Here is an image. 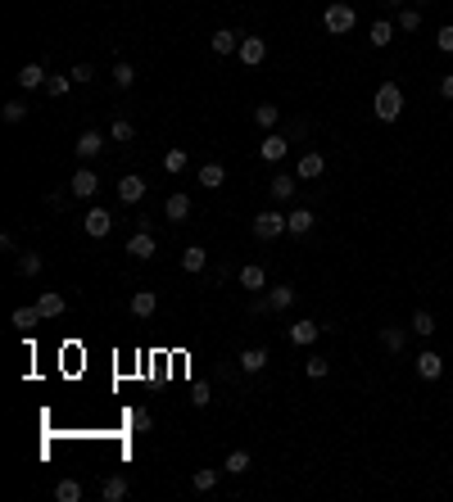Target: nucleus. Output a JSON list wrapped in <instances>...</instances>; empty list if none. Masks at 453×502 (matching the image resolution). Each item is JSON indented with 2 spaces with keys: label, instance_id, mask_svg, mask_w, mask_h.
<instances>
[{
  "label": "nucleus",
  "instance_id": "1",
  "mask_svg": "<svg viewBox=\"0 0 453 502\" xmlns=\"http://www.w3.org/2000/svg\"><path fill=\"white\" fill-rule=\"evenodd\" d=\"M372 113H377L381 122H399V113H403V91H399L394 82L377 86V100H372Z\"/></svg>",
  "mask_w": 453,
  "mask_h": 502
},
{
  "label": "nucleus",
  "instance_id": "2",
  "mask_svg": "<svg viewBox=\"0 0 453 502\" xmlns=\"http://www.w3.org/2000/svg\"><path fill=\"white\" fill-rule=\"evenodd\" d=\"M354 23H358V14H354V5H344V0H335V5H326V14H322V27L331 36H344V32H354Z\"/></svg>",
  "mask_w": 453,
  "mask_h": 502
},
{
  "label": "nucleus",
  "instance_id": "3",
  "mask_svg": "<svg viewBox=\"0 0 453 502\" xmlns=\"http://www.w3.org/2000/svg\"><path fill=\"white\" fill-rule=\"evenodd\" d=\"M281 231H286V213H277V208L254 213V236H258V240H277Z\"/></svg>",
  "mask_w": 453,
  "mask_h": 502
},
{
  "label": "nucleus",
  "instance_id": "4",
  "mask_svg": "<svg viewBox=\"0 0 453 502\" xmlns=\"http://www.w3.org/2000/svg\"><path fill=\"white\" fill-rule=\"evenodd\" d=\"M240 64H249V69H258V64L267 59V41L263 36H240Z\"/></svg>",
  "mask_w": 453,
  "mask_h": 502
},
{
  "label": "nucleus",
  "instance_id": "5",
  "mask_svg": "<svg viewBox=\"0 0 453 502\" xmlns=\"http://www.w3.org/2000/svg\"><path fill=\"white\" fill-rule=\"evenodd\" d=\"M286 150H291V141H286L281 131H267L263 145H258V159H263V163H281V159H286Z\"/></svg>",
  "mask_w": 453,
  "mask_h": 502
},
{
  "label": "nucleus",
  "instance_id": "6",
  "mask_svg": "<svg viewBox=\"0 0 453 502\" xmlns=\"http://www.w3.org/2000/svg\"><path fill=\"white\" fill-rule=\"evenodd\" d=\"M82 231H86V236H91V240H104V236H109V231H113V217L104 213V208H91V213L82 217Z\"/></svg>",
  "mask_w": 453,
  "mask_h": 502
},
{
  "label": "nucleus",
  "instance_id": "7",
  "mask_svg": "<svg viewBox=\"0 0 453 502\" xmlns=\"http://www.w3.org/2000/svg\"><path fill=\"white\" fill-rule=\"evenodd\" d=\"M154 249H159V240H154V231L137 227V236L127 240V254H132V258H154Z\"/></svg>",
  "mask_w": 453,
  "mask_h": 502
},
{
  "label": "nucleus",
  "instance_id": "8",
  "mask_svg": "<svg viewBox=\"0 0 453 502\" xmlns=\"http://www.w3.org/2000/svg\"><path fill=\"white\" fill-rule=\"evenodd\" d=\"M73 150H77V159H82V163H91V159H100V150H104V136H100V131H82Z\"/></svg>",
  "mask_w": 453,
  "mask_h": 502
},
{
  "label": "nucleus",
  "instance_id": "9",
  "mask_svg": "<svg viewBox=\"0 0 453 502\" xmlns=\"http://www.w3.org/2000/svg\"><path fill=\"white\" fill-rule=\"evenodd\" d=\"M69 186H73V195H77V199H91V195H95V190H100V177H95V172H91V168H77V172H73V181H69Z\"/></svg>",
  "mask_w": 453,
  "mask_h": 502
},
{
  "label": "nucleus",
  "instance_id": "10",
  "mask_svg": "<svg viewBox=\"0 0 453 502\" xmlns=\"http://www.w3.org/2000/svg\"><path fill=\"white\" fill-rule=\"evenodd\" d=\"M417 375H421V380H440V375H445V358L431 353V349H421L417 353Z\"/></svg>",
  "mask_w": 453,
  "mask_h": 502
},
{
  "label": "nucleus",
  "instance_id": "11",
  "mask_svg": "<svg viewBox=\"0 0 453 502\" xmlns=\"http://www.w3.org/2000/svg\"><path fill=\"white\" fill-rule=\"evenodd\" d=\"M209 50H214V55H236V50H240V32H231V27H218V32L209 36Z\"/></svg>",
  "mask_w": 453,
  "mask_h": 502
},
{
  "label": "nucleus",
  "instance_id": "12",
  "mask_svg": "<svg viewBox=\"0 0 453 502\" xmlns=\"http://www.w3.org/2000/svg\"><path fill=\"white\" fill-rule=\"evenodd\" d=\"M163 217L177 227V222H186L190 217V195H181V190H172L168 195V204H163Z\"/></svg>",
  "mask_w": 453,
  "mask_h": 502
},
{
  "label": "nucleus",
  "instance_id": "13",
  "mask_svg": "<svg viewBox=\"0 0 453 502\" xmlns=\"http://www.w3.org/2000/svg\"><path fill=\"white\" fill-rule=\"evenodd\" d=\"M240 289H245V294H258V289H267V272L258 263H245L240 267Z\"/></svg>",
  "mask_w": 453,
  "mask_h": 502
},
{
  "label": "nucleus",
  "instance_id": "14",
  "mask_svg": "<svg viewBox=\"0 0 453 502\" xmlns=\"http://www.w3.org/2000/svg\"><path fill=\"white\" fill-rule=\"evenodd\" d=\"M322 172H326V159L317 150H308L304 159H300V168H295V177H300V181H317Z\"/></svg>",
  "mask_w": 453,
  "mask_h": 502
},
{
  "label": "nucleus",
  "instance_id": "15",
  "mask_svg": "<svg viewBox=\"0 0 453 502\" xmlns=\"http://www.w3.org/2000/svg\"><path fill=\"white\" fill-rule=\"evenodd\" d=\"M313 222H317L313 208H291V213H286V231H291V236H308Z\"/></svg>",
  "mask_w": 453,
  "mask_h": 502
},
{
  "label": "nucleus",
  "instance_id": "16",
  "mask_svg": "<svg viewBox=\"0 0 453 502\" xmlns=\"http://www.w3.org/2000/svg\"><path fill=\"white\" fill-rule=\"evenodd\" d=\"M118 199H123V204H141V199H146V177H137V172L123 177L118 181Z\"/></svg>",
  "mask_w": 453,
  "mask_h": 502
},
{
  "label": "nucleus",
  "instance_id": "17",
  "mask_svg": "<svg viewBox=\"0 0 453 502\" xmlns=\"http://www.w3.org/2000/svg\"><path fill=\"white\" fill-rule=\"evenodd\" d=\"M295 181H300V177H286V172H281V177H272V181H267V195H272L277 204H286V199H295V190H300Z\"/></svg>",
  "mask_w": 453,
  "mask_h": 502
},
{
  "label": "nucleus",
  "instance_id": "18",
  "mask_svg": "<svg viewBox=\"0 0 453 502\" xmlns=\"http://www.w3.org/2000/svg\"><path fill=\"white\" fill-rule=\"evenodd\" d=\"M46 64H23V69H18V86H23V91H36V86H46Z\"/></svg>",
  "mask_w": 453,
  "mask_h": 502
},
{
  "label": "nucleus",
  "instance_id": "19",
  "mask_svg": "<svg viewBox=\"0 0 453 502\" xmlns=\"http://www.w3.org/2000/svg\"><path fill=\"white\" fill-rule=\"evenodd\" d=\"M195 181H200L204 190H218V186L227 181V168H223V163H204V168L195 172Z\"/></svg>",
  "mask_w": 453,
  "mask_h": 502
},
{
  "label": "nucleus",
  "instance_id": "20",
  "mask_svg": "<svg viewBox=\"0 0 453 502\" xmlns=\"http://www.w3.org/2000/svg\"><path fill=\"white\" fill-rule=\"evenodd\" d=\"M154 313H159V299H154L150 289H137V294H132V317L146 322V317H154Z\"/></svg>",
  "mask_w": 453,
  "mask_h": 502
},
{
  "label": "nucleus",
  "instance_id": "21",
  "mask_svg": "<svg viewBox=\"0 0 453 502\" xmlns=\"http://www.w3.org/2000/svg\"><path fill=\"white\" fill-rule=\"evenodd\" d=\"M204 263H209V249L204 245H186V249H181V267H186V272H204Z\"/></svg>",
  "mask_w": 453,
  "mask_h": 502
},
{
  "label": "nucleus",
  "instance_id": "22",
  "mask_svg": "<svg viewBox=\"0 0 453 502\" xmlns=\"http://www.w3.org/2000/svg\"><path fill=\"white\" fill-rule=\"evenodd\" d=\"M317 331H322V326H317L313 317H304V322H295V326H291V344H313V340H317Z\"/></svg>",
  "mask_w": 453,
  "mask_h": 502
},
{
  "label": "nucleus",
  "instance_id": "23",
  "mask_svg": "<svg viewBox=\"0 0 453 502\" xmlns=\"http://www.w3.org/2000/svg\"><path fill=\"white\" fill-rule=\"evenodd\" d=\"M263 366H267V349H245L240 353V371L245 375H258Z\"/></svg>",
  "mask_w": 453,
  "mask_h": 502
},
{
  "label": "nucleus",
  "instance_id": "24",
  "mask_svg": "<svg viewBox=\"0 0 453 502\" xmlns=\"http://www.w3.org/2000/svg\"><path fill=\"white\" fill-rule=\"evenodd\" d=\"M41 91H46V95H55V100H60V95H69V91H73V73H50Z\"/></svg>",
  "mask_w": 453,
  "mask_h": 502
},
{
  "label": "nucleus",
  "instance_id": "25",
  "mask_svg": "<svg viewBox=\"0 0 453 502\" xmlns=\"http://www.w3.org/2000/svg\"><path fill=\"white\" fill-rule=\"evenodd\" d=\"M36 308H41V317H64V294H55V289H46L41 299H36Z\"/></svg>",
  "mask_w": 453,
  "mask_h": 502
},
{
  "label": "nucleus",
  "instance_id": "26",
  "mask_svg": "<svg viewBox=\"0 0 453 502\" xmlns=\"http://www.w3.org/2000/svg\"><path fill=\"white\" fill-rule=\"evenodd\" d=\"M100 498H104V502H123V498H127V480H123V475H109V480L100 485Z\"/></svg>",
  "mask_w": 453,
  "mask_h": 502
},
{
  "label": "nucleus",
  "instance_id": "27",
  "mask_svg": "<svg viewBox=\"0 0 453 502\" xmlns=\"http://www.w3.org/2000/svg\"><path fill=\"white\" fill-rule=\"evenodd\" d=\"M267 303H272V313H286V308L295 303V289L291 285H272L267 289Z\"/></svg>",
  "mask_w": 453,
  "mask_h": 502
},
{
  "label": "nucleus",
  "instance_id": "28",
  "mask_svg": "<svg viewBox=\"0 0 453 502\" xmlns=\"http://www.w3.org/2000/svg\"><path fill=\"white\" fill-rule=\"evenodd\" d=\"M113 86H118V91H132V86H137V69H132L127 59L113 64Z\"/></svg>",
  "mask_w": 453,
  "mask_h": 502
},
{
  "label": "nucleus",
  "instance_id": "29",
  "mask_svg": "<svg viewBox=\"0 0 453 502\" xmlns=\"http://www.w3.org/2000/svg\"><path fill=\"white\" fill-rule=\"evenodd\" d=\"M186 150H168L163 154V172H168V177H181V172H186Z\"/></svg>",
  "mask_w": 453,
  "mask_h": 502
},
{
  "label": "nucleus",
  "instance_id": "30",
  "mask_svg": "<svg viewBox=\"0 0 453 502\" xmlns=\"http://www.w3.org/2000/svg\"><path fill=\"white\" fill-rule=\"evenodd\" d=\"M190 489H195V494H214L218 489V471H195V475H190Z\"/></svg>",
  "mask_w": 453,
  "mask_h": 502
},
{
  "label": "nucleus",
  "instance_id": "31",
  "mask_svg": "<svg viewBox=\"0 0 453 502\" xmlns=\"http://www.w3.org/2000/svg\"><path fill=\"white\" fill-rule=\"evenodd\" d=\"M368 41L377 45V50H385V45L394 41V23H385V18H381V23H372V36H368Z\"/></svg>",
  "mask_w": 453,
  "mask_h": 502
},
{
  "label": "nucleus",
  "instance_id": "32",
  "mask_svg": "<svg viewBox=\"0 0 453 502\" xmlns=\"http://www.w3.org/2000/svg\"><path fill=\"white\" fill-rule=\"evenodd\" d=\"M412 331H417L421 340H431V335H435V317H431L426 308H417V313H412Z\"/></svg>",
  "mask_w": 453,
  "mask_h": 502
},
{
  "label": "nucleus",
  "instance_id": "33",
  "mask_svg": "<svg viewBox=\"0 0 453 502\" xmlns=\"http://www.w3.org/2000/svg\"><path fill=\"white\" fill-rule=\"evenodd\" d=\"M254 122H258V127H267V131H272L277 122H281V109H277V104H258V109H254Z\"/></svg>",
  "mask_w": 453,
  "mask_h": 502
},
{
  "label": "nucleus",
  "instance_id": "34",
  "mask_svg": "<svg viewBox=\"0 0 453 502\" xmlns=\"http://www.w3.org/2000/svg\"><path fill=\"white\" fill-rule=\"evenodd\" d=\"M381 349L403 353V331H399V326H381Z\"/></svg>",
  "mask_w": 453,
  "mask_h": 502
},
{
  "label": "nucleus",
  "instance_id": "35",
  "mask_svg": "<svg viewBox=\"0 0 453 502\" xmlns=\"http://www.w3.org/2000/svg\"><path fill=\"white\" fill-rule=\"evenodd\" d=\"M223 471H231V475H245V471H249V452H245V448H231Z\"/></svg>",
  "mask_w": 453,
  "mask_h": 502
},
{
  "label": "nucleus",
  "instance_id": "36",
  "mask_svg": "<svg viewBox=\"0 0 453 502\" xmlns=\"http://www.w3.org/2000/svg\"><path fill=\"white\" fill-rule=\"evenodd\" d=\"M132 136H137V127H132L127 118H113V127H109V141H118V145H127Z\"/></svg>",
  "mask_w": 453,
  "mask_h": 502
},
{
  "label": "nucleus",
  "instance_id": "37",
  "mask_svg": "<svg viewBox=\"0 0 453 502\" xmlns=\"http://www.w3.org/2000/svg\"><path fill=\"white\" fill-rule=\"evenodd\" d=\"M55 498L60 502H77L82 498V485H77V480H60V485H55Z\"/></svg>",
  "mask_w": 453,
  "mask_h": 502
},
{
  "label": "nucleus",
  "instance_id": "38",
  "mask_svg": "<svg viewBox=\"0 0 453 502\" xmlns=\"http://www.w3.org/2000/svg\"><path fill=\"white\" fill-rule=\"evenodd\" d=\"M36 322H41V308H14V326H23V331H32Z\"/></svg>",
  "mask_w": 453,
  "mask_h": 502
},
{
  "label": "nucleus",
  "instance_id": "39",
  "mask_svg": "<svg viewBox=\"0 0 453 502\" xmlns=\"http://www.w3.org/2000/svg\"><path fill=\"white\" fill-rule=\"evenodd\" d=\"M18 276H36V272H41V254H18Z\"/></svg>",
  "mask_w": 453,
  "mask_h": 502
},
{
  "label": "nucleus",
  "instance_id": "40",
  "mask_svg": "<svg viewBox=\"0 0 453 502\" xmlns=\"http://www.w3.org/2000/svg\"><path fill=\"white\" fill-rule=\"evenodd\" d=\"M0 118H5V122H23L27 118V104L23 100H9L5 109H0Z\"/></svg>",
  "mask_w": 453,
  "mask_h": 502
},
{
  "label": "nucleus",
  "instance_id": "41",
  "mask_svg": "<svg viewBox=\"0 0 453 502\" xmlns=\"http://www.w3.org/2000/svg\"><path fill=\"white\" fill-rule=\"evenodd\" d=\"M326 371H331V362H326V358H308V362H304V375H308V380H322Z\"/></svg>",
  "mask_w": 453,
  "mask_h": 502
},
{
  "label": "nucleus",
  "instance_id": "42",
  "mask_svg": "<svg viewBox=\"0 0 453 502\" xmlns=\"http://www.w3.org/2000/svg\"><path fill=\"white\" fill-rule=\"evenodd\" d=\"M127 426H132V430H150V426H154V417H150L146 408H132V412H127Z\"/></svg>",
  "mask_w": 453,
  "mask_h": 502
},
{
  "label": "nucleus",
  "instance_id": "43",
  "mask_svg": "<svg viewBox=\"0 0 453 502\" xmlns=\"http://www.w3.org/2000/svg\"><path fill=\"white\" fill-rule=\"evenodd\" d=\"M417 27H421L417 9H399V32H417Z\"/></svg>",
  "mask_w": 453,
  "mask_h": 502
},
{
  "label": "nucleus",
  "instance_id": "44",
  "mask_svg": "<svg viewBox=\"0 0 453 502\" xmlns=\"http://www.w3.org/2000/svg\"><path fill=\"white\" fill-rule=\"evenodd\" d=\"M435 45H440L445 55H453V23H445V27L435 32Z\"/></svg>",
  "mask_w": 453,
  "mask_h": 502
},
{
  "label": "nucleus",
  "instance_id": "45",
  "mask_svg": "<svg viewBox=\"0 0 453 502\" xmlns=\"http://www.w3.org/2000/svg\"><path fill=\"white\" fill-rule=\"evenodd\" d=\"M91 77H95V69H91V64H73V82H77V86H86Z\"/></svg>",
  "mask_w": 453,
  "mask_h": 502
},
{
  "label": "nucleus",
  "instance_id": "46",
  "mask_svg": "<svg viewBox=\"0 0 453 502\" xmlns=\"http://www.w3.org/2000/svg\"><path fill=\"white\" fill-rule=\"evenodd\" d=\"M190 403H195V408H209L214 399H209V389H204V385H190Z\"/></svg>",
  "mask_w": 453,
  "mask_h": 502
},
{
  "label": "nucleus",
  "instance_id": "47",
  "mask_svg": "<svg viewBox=\"0 0 453 502\" xmlns=\"http://www.w3.org/2000/svg\"><path fill=\"white\" fill-rule=\"evenodd\" d=\"M249 313H254V317H267V313H272V303H267V294L249 299Z\"/></svg>",
  "mask_w": 453,
  "mask_h": 502
},
{
  "label": "nucleus",
  "instance_id": "48",
  "mask_svg": "<svg viewBox=\"0 0 453 502\" xmlns=\"http://www.w3.org/2000/svg\"><path fill=\"white\" fill-rule=\"evenodd\" d=\"M440 95H445V100H453V73L440 77Z\"/></svg>",
  "mask_w": 453,
  "mask_h": 502
},
{
  "label": "nucleus",
  "instance_id": "49",
  "mask_svg": "<svg viewBox=\"0 0 453 502\" xmlns=\"http://www.w3.org/2000/svg\"><path fill=\"white\" fill-rule=\"evenodd\" d=\"M412 5H431V0H412Z\"/></svg>",
  "mask_w": 453,
  "mask_h": 502
},
{
  "label": "nucleus",
  "instance_id": "50",
  "mask_svg": "<svg viewBox=\"0 0 453 502\" xmlns=\"http://www.w3.org/2000/svg\"><path fill=\"white\" fill-rule=\"evenodd\" d=\"M390 5H403V0H390Z\"/></svg>",
  "mask_w": 453,
  "mask_h": 502
}]
</instances>
